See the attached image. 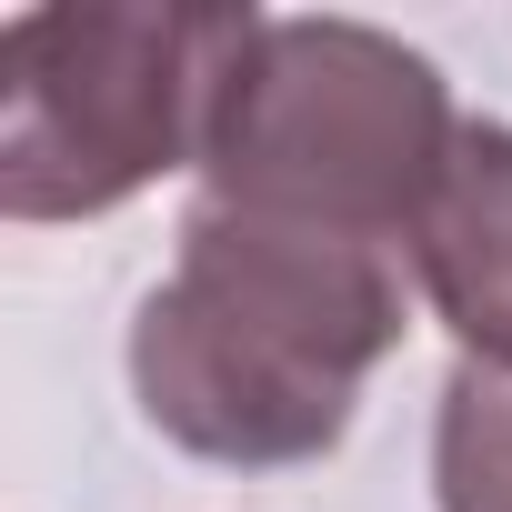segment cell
<instances>
[{"label": "cell", "instance_id": "obj_1", "mask_svg": "<svg viewBox=\"0 0 512 512\" xmlns=\"http://www.w3.org/2000/svg\"><path fill=\"white\" fill-rule=\"evenodd\" d=\"M402 342V272L392 251L191 201L171 272L131 312V392L161 442L221 472H292L322 462L362 382Z\"/></svg>", "mask_w": 512, "mask_h": 512}, {"label": "cell", "instance_id": "obj_2", "mask_svg": "<svg viewBox=\"0 0 512 512\" xmlns=\"http://www.w3.org/2000/svg\"><path fill=\"white\" fill-rule=\"evenodd\" d=\"M462 141L452 81L372 21H272L221 81L201 141V201L312 221L372 251H402L442 161Z\"/></svg>", "mask_w": 512, "mask_h": 512}, {"label": "cell", "instance_id": "obj_3", "mask_svg": "<svg viewBox=\"0 0 512 512\" xmlns=\"http://www.w3.org/2000/svg\"><path fill=\"white\" fill-rule=\"evenodd\" d=\"M262 11H181V0H71L0 31V211L91 221L201 171L221 81L241 71Z\"/></svg>", "mask_w": 512, "mask_h": 512}, {"label": "cell", "instance_id": "obj_4", "mask_svg": "<svg viewBox=\"0 0 512 512\" xmlns=\"http://www.w3.org/2000/svg\"><path fill=\"white\" fill-rule=\"evenodd\" d=\"M402 262L462 362H512V121H462Z\"/></svg>", "mask_w": 512, "mask_h": 512}, {"label": "cell", "instance_id": "obj_5", "mask_svg": "<svg viewBox=\"0 0 512 512\" xmlns=\"http://www.w3.org/2000/svg\"><path fill=\"white\" fill-rule=\"evenodd\" d=\"M432 502L512 512V362H452L432 412Z\"/></svg>", "mask_w": 512, "mask_h": 512}]
</instances>
